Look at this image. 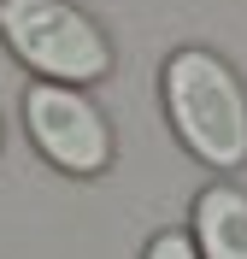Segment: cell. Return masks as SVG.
Returning a JSON list of instances; mask_svg holds the SVG:
<instances>
[{"mask_svg": "<svg viewBox=\"0 0 247 259\" xmlns=\"http://www.w3.org/2000/svg\"><path fill=\"white\" fill-rule=\"evenodd\" d=\"M165 118L182 136V147L212 171L247 165V89L212 48H177L165 59Z\"/></svg>", "mask_w": 247, "mask_h": 259, "instance_id": "1", "label": "cell"}, {"mask_svg": "<svg viewBox=\"0 0 247 259\" xmlns=\"http://www.w3.org/2000/svg\"><path fill=\"white\" fill-rule=\"evenodd\" d=\"M0 41L41 82H100L112 71V41L71 0H0Z\"/></svg>", "mask_w": 247, "mask_h": 259, "instance_id": "2", "label": "cell"}, {"mask_svg": "<svg viewBox=\"0 0 247 259\" xmlns=\"http://www.w3.org/2000/svg\"><path fill=\"white\" fill-rule=\"evenodd\" d=\"M24 130L41 147V159L71 177H100L112 165V124L82 89L65 82H30L24 89Z\"/></svg>", "mask_w": 247, "mask_h": 259, "instance_id": "3", "label": "cell"}, {"mask_svg": "<svg viewBox=\"0 0 247 259\" xmlns=\"http://www.w3.org/2000/svg\"><path fill=\"white\" fill-rule=\"evenodd\" d=\"M194 253L200 259H247V194L230 183L200 189L194 200Z\"/></svg>", "mask_w": 247, "mask_h": 259, "instance_id": "4", "label": "cell"}, {"mask_svg": "<svg viewBox=\"0 0 247 259\" xmlns=\"http://www.w3.org/2000/svg\"><path fill=\"white\" fill-rule=\"evenodd\" d=\"M141 259H200V253H194V242H188L182 230H159V236L147 242V253H141Z\"/></svg>", "mask_w": 247, "mask_h": 259, "instance_id": "5", "label": "cell"}]
</instances>
